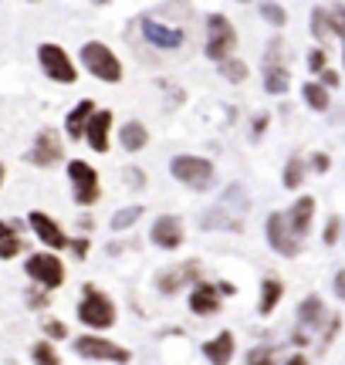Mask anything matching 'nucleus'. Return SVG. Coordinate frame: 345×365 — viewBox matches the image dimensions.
<instances>
[{
  "label": "nucleus",
  "instance_id": "29",
  "mask_svg": "<svg viewBox=\"0 0 345 365\" xmlns=\"http://www.w3.org/2000/svg\"><path fill=\"white\" fill-rule=\"evenodd\" d=\"M261 17H264V21H271L274 28H281L284 21H288L284 7H278V4H261Z\"/></svg>",
  "mask_w": 345,
  "mask_h": 365
},
{
  "label": "nucleus",
  "instance_id": "9",
  "mask_svg": "<svg viewBox=\"0 0 345 365\" xmlns=\"http://www.w3.org/2000/svg\"><path fill=\"white\" fill-rule=\"evenodd\" d=\"M28 274H31L34 281H41L45 288H58L64 281V267L54 254H34V257L28 260Z\"/></svg>",
  "mask_w": 345,
  "mask_h": 365
},
{
  "label": "nucleus",
  "instance_id": "20",
  "mask_svg": "<svg viewBox=\"0 0 345 365\" xmlns=\"http://www.w3.org/2000/svg\"><path fill=\"white\" fill-rule=\"evenodd\" d=\"M119 139H122L126 152H139L149 136H146V129H142L139 122H126V125H122V132H119Z\"/></svg>",
  "mask_w": 345,
  "mask_h": 365
},
{
  "label": "nucleus",
  "instance_id": "7",
  "mask_svg": "<svg viewBox=\"0 0 345 365\" xmlns=\"http://www.w3.org/2000/svg\"><path fill=\"white\" fill-rule=\"evenodd\" d=\"M75 352L85 355V359H109V362H129V352L115 342H105V338H95V335H81L75 338Z\"/></svg>",
  "mask_w": 345,
  "mask_h": 365
},
{
  "label": "nucleus",
  "instance_id": "18",
  "mask_svg": "<svg viewBox=\"0 0 345 365\" xmlns=\"http://www.w3.org/2000/svg\"><path fill=\"white\" fill-rule=\"evenodd\" d=\"M189 308H193L197 315H210V311H217V291L210 288V284H200V288L189 294Z\"/></svg>",
  "mask_w": 345,
  "mask_h": 365
},
{
  "label": "nucleus",
  "instance_id": "19",
  "mask_svg": "<svg viewBox=\"0 0 345 365\" xmlns=\"http://www.w3.org/2000/svg\"><path fill=\"white\" fill-rule=\"evenodd\" d=\"M193 277H197V264H187V267H176V271L163 274V277H159V288L166 291V294H172L180 284H187V281H193Z\"/></svg>",
  "mask_w": 345,
  "mask_h": 365
},
{
  "label": "nucleus",
  "instance_id": "40",
  "mask_svg": "<svg viewBox=\"0 0 345 365\" xmlns=\"http://www.w3.org/2000/svg\"><path fill=\"white\" fill-rule=\"evenodd\" d=\"M0 180H4V166H0Z\"/></svg>",
  "mask_w": 345,
  "mask_h": 365
},
{
  "label": "nucleus",
  "instance_id": "12",
  "mask_svg": "<svg viewBox=\"0 0 345 365\" xmlns=\"http://www.w3.org/2000/svg\"><path fill=\"white\" fill-rule=\"evenodd\" d=\"M142 34H146L149 45L163 47V51H176V47L183 45V30L166 28V24H159V21H146V24H142Z\"/></svg>",
  "mask_w": 345,
  "mask_h": 365
},
{
  "label": "nucleus",
  "instance_id": "26",
  "mask_svg": "<svg viewBox=\"0 0 345 365\" xmlns=\"http://www.w3.org/2000/svg\"><path fill=\"white\" fill-rule=\"evenodd\" d=\"M305 98H308V105L312 108H318V112H325L329 108V91L322 88V85H305Z\"/></svg>",
  "mask_w": 345,
  "mask_h": 365
},
{
  "label": "nucleus",
  "instance_id": "10",
  "mask_svg": "<svg viewBox=\"0 0 345 365\" xmlns=\"http://www.w3.org/2000/svg\"><path fill=\"white\" fill-rule=\"evenodd\" d=\"M62 159V139L54 129H45V132H37L34 139V149H31V163L34 166H51V163H58Z\"/></svg>",
  "mask_w": 345,
  "mask_h": 365
},
{
  "label": "nucleus",
  "instance_id": "15",
  "mask_svg": "<svg viewBox=\"0 0 345 365\" xmlns=\"http://www.w3.org/2000/svg\"><path fill=\"white\" fill-rule=\"evenodd\" d=\"M204 355L214 365H227V362H230V355H234V335L220 332L217 338H210V342L204 345Z\"/></svg>",
  "mask_w": 345,
  "mask_h": 365
},
{
  "label": "nucleus",
  "instance_id": "33",
  "mask_svg": "<svg viewBox=\"0 0 345 365\" xmlns=\"http://www.w3.org/2000/svg\"><path fill=\"white\" fill-rule=\"evenodd\" d=\"M339 224H342L339 216H332V220H329V227H325V243H335V241H339Z\"/></svg>",
  "mask_w": 345,
  "mask_h": 365
},
{
  "label": "nucleus",
  "instance_id": "5",
  "mask_svg": "<svg viewBox=\"0 0 345 365\" xmlns=\"http://www.w3.org/2000/svg\"><path fill=\"white\" fill-rule=\"evenodd\" d=\"M37 58H41V64H45L47 78H54V81H62V85H71L75 81V64H71V58L64 54V47L58 45H41V51H37Z\"/></svg>",
  "mask_w": 345,
  "mask_h": 365
},
{
  "label": "nucleus",
  "instance_id": "8",
  "mask_svg": "<svg viewBox=\"0 0 345 365\" xmlns=\"http://www.w3.org/2000/svg\"><path fill=\"white\" fill-rule=\"evenodd\" d=\"M68 176L75 182V199H78V203L88 207V203L98 199V173H95L88 163H81V159L68 163Z\"/></svg>",
  "mask_w": 345,
  "mask_h": 365
},
{
  "label": "nucleus",
  "instance_id": "2",
  "mask_svg": "<svg viewBox=\"0 0 345 365\" xmlns=\"http://www.w3.org/2000/svg\"><path fill=\"white\" fill-rule=\"evenodd\" d=\"M81 61H85V68H88L98 81H119V78H122L119 58L112 54V47L98 45V41H88V45L81 47Z\"/></svg>",
  "mask_w": 345,
  "mask_h": 365
},
{
  "label": "nucleus",
  "instance_id": "27",
  "mask_svg": "<svg viewBox=\"0 0 345 365\" xmlns=\"http://www.w3.org/2000/svg\"><path fill=\"white\" fill-rule=\"evenodd\" d=\"M220 75L227 81H244L247 78V64L244 61H220Z\"/></svg>",
  "mask_w": 345,
  "mask_h": 365
},
{
  "label": "nucleus",
  "instance_id": "41",
  "mask_svg": "<svg viewBox=\"0 0 345 365\" xmlns=\"http://www.w3.org/2000/svg\"><path fill=\"white\" fill-rule=\"evenodd\" d=\"M240 4H244V0H240Z\"/></svg>",
  "mask_w": 345,
  "mask_h": 365
},
{
  "label": "nucleus",
  "instance_id": "23",
  "mask_svg": "<svg viewBox=\"0 0 345 365\" xmlns=\"http://www.w3.org/2000/svg\"><path fill=\"white\" fill-rule=\"evenodd\" d=\"M17 250H21V237L14 233V227L11 224H0V257H14Z\"/></svg>",
  "mask_w": 345,
  "mask_h": 365
},
{
  "label": "nucleus",
  "instance_id": "21",
  "mask_svg": "<svg viewBox=\"0 0 345 365\" xmlns=\"http://www.w3.org/2000/svg\"><path fill=\"white\" fill-rule=\"evenodd\" d=\"M288 85H291V75L284 71V68H267L264 71V91H271V95H281V91H288Z\"/></svg>",
  "mask_w": 345,
  "mask_h": 365
},
{
  "label": "nucleus",
  "instance_id": "17",
  "mask_svg": "<svg viewBox=\"0 0 345 365\" xmlns=\"http://www.w3.org/2000/svg\"><path fill=\"white\" fill-rule=\"evenodd\" d=\"M92 115H95V102H92V98L78 102V108H75V112L68 115V122H64V125H68V136H71V139L85 136V129H88V119H92Z\"/></svg>",
  "mask_w": 345,
  "mask_h": 365
},
{
  "label": "nucleus",
  "instance_id": "38",
  "mask_svg": "<svg viewBox=\"0 0 345 365\" xmlns=\"http://www.w3.org/2000/svg\"><path fill=\"white\" fill-rule=\"evenodd\" d=\"M322 75H325V85H339V75H335V71H322Z\"/></svg>",
  "mask_w": 345,
  "mask_h": 365
},
{
  "label": "nucleus",
  "instance_id": "28",
  "mask_svg": "<svg viewBox=\"0 0 345 365\" xmlns=\"http://www.w3.org/2000/svg\"><path fill=\"white\" fill-rule=\"evenodd\" d=\"M139 207H129V210H122V213H115V216H112V227L115 230H126V227H132V224H136V220H139Z\"/></svg>",
  "mask_w": 345,
  "mask_h": 365
},
{
  "label": "nucleus",
  "instance_id": "1",
  "mask_svg": "<svg viewBox=\"0 0 345 365\" xmlns=\"http://www.w3.org/2000/svg\"><path fill=\"white\" fill-rule=\"evenodd\" d=\"M237 47V30L223 14L206 17V58L227 61V54Z\"/></svg>",
  "mask_w": 345,
  "mask_h": 365
},
{
  "label": "nucleus",
  "instance_id": "6",
  "mask_svg": "<svg viewBox=\"0 0 345 365\" xmlns=\"http://www.w3.org/2000/svg\"><path fill=\"white\" fill-rule=\"evenodd\" d=\"M295 237H298V233L288 224V213H271V216H267V243H271L278 254H284V257L298 254V241H295Z\"/></svg>",
  "mask_w": 345,
  "mask_h": 365
},
{
  "label": "nucleus",
  "instance_id": "34",
  "mask_svg": "<svg viewBox=\"0 0 345 365\" xmlns=\"http://www.w3.org/2000/svg\"><path fill=\"white\" fill-rule=\"evenodd\" d=\"M45 332L51 335V338H64V335H68V328H64L62 321H47V325H45Z\"/></svg>",
  "mask_w": 345,
  "mask_h": 365
},
{
  "label": "nucleus",
  "instance_id": "39",
  "mask_svg": "<svg viewBox=\"0 0 345 365\" xmlns=\"http://www.w3.org/2000/svg\"><path fill=\"white\" fill-rule=\"evenodd\" d=\"M288 365H308V362H305L301 355H295V359H291V362H288Z\"/></svg>",
  "mask_w": 345,
  "mask_h": 365
},
{
  "label": "nucleus",
  "instance_id": "30",
  "mask_svg": "<svg viewBox=\"0 0 345 365\" xmlns=\"http://www.w3.org/2000/svg\"><path fill=\"white\" fill-rule=\"evenodd\" d=\"M332 30V21H329V11H312V34L325 37Z\"/></svg>",
  "mask_w": 345,
  "mask_h": 365
},
{
  "label": "nucleus",
  "instance_id": "36",
  "mask_svg": "<svg viewBox=\"0 0 345 365\" xmlns=\"http://www.w3.org/2000/svg\"><path fill=\"white\" fill-rule=\"evenodd\" d=\"M335 294H339V298L345 301V271L335 274Z\"/></svg>",
  "mask_w": 345,
  "mask_h": 365
},
{
  "label": "nucleus",
  "instance_id": "31",
  "mask_svg": "<svg viewBox=\"0 0 345 365\" xmlns=\"http://www.w3.org/2000/svg\"><path fill=\"white\" fill-rule=\"evenodd\" d=\"M34 362L37 365H62L58 362V355H54V349L45 345V342H41V345H34Z\"/></svg>",
  "mask_w": 345,
  "mask_h": 365
},
{
  "label": "nucleus",
  "instance_id": "3",
  "mask_svg": "<svg viewBox=\"0 0 345 365\" xmlns=\"http://www.w3.org/2000/svg\"><path fill=\"white\" fill-rule=\"evenodd\" d=\"M78 321H85L88 328H109L115 321V308L112 301L95 288H85V298L78 304Z\"/></svg>",
  "mask_w": 345,
  "mask_h": 365
},
{
  "label": "nucleus",
  "instance_id": "32",
  "mask_svg": "<svg viewBox=\"0 0 345 365\" xmlns=\"http://www.w3.org/2000/svg\"><path fill=\"white\" fill-rule=\"evenodd\" d=\"M247 365H274V352H271V349L247 352Z\"/></svg>",
  "mask_w": 345,
  "mask_h": 365
},
{
  "label": "nucleus",
  "instance_id": "22",
  "mask_svg": "<svg viewBox=\"0 0 345 365\" xmlns=\"http://www.w3.org/2000/svg\"><path fill=\"white\" fill-rule=\"evenodd\" d=\"M298 318L305 328H318V325H322V301H318V298H305L298 308Z\"/></svg>",
  "mask_w": 345,
  "mask_h": 365
},
{
  "label": "nucleus",
  "instance_id": "37",
  "mask_svg": "<svg viewBox=\"0 0 345 365\" xmlns=\"http://www.w3.org/2000/svg\"><path fill=\"white\" fill-rule=\"evenodd\" d=\"M312 166L318 169V173H325V169H329V156H315V159H312Z\"/></svg>",
  "mask_w": 345,
  "mask_h": 365
},
{
  "label": "nucleus",
  "instance_id": "24",
  "mask_svg": "<svg viewBox=\"0 0 345 365\" xmlns=\"http://www.w3.org/2000/svg\"><path fill=\"white\" fill-rule=\"evenodd\" d=\"M278 298H281V281H264V288H261V315H267L274 304H278Z\"/></svg>",
  "mask_w": 345,
  "mask_h": 365
},
{
  "label": "nucleus",
  "instance_id": "13",
  "mask_svg": "<svg viewBox=\"0 0 345 365\" xmlns=\"http://www.w3.org/2000/svg\"><path fill=\"white\" fill-rule=\"evenodd\" d=\"M109 129H112V112H95L92 119H88V129H85V136L92 142L95 152H105L109 149Z\"/></svg>",
  "mask_w": 345,
  "mask_h": 365
},
{
  "label": "nucleus",
  "instance_id": "42",
  "mask_svg": "<svg viewBox=\"0 0 345 365\" xmlns=\"http://www.w3.org/2000/svg\"><path fill=\"white\" fill-rule=\"evenodd\" d=\"M342 51H345V47H342Z\"/></svg>",
  "mask_w": 345,
  "mask_h": 365
},
{
  "label": "nucleus",
  "instance_id": "11",
  "mask_svg": "<svg viewBox=\"0 0 345 365\" xmlns=\"http://www.w3.org/2000/svg\"><path fill=\"white\" fill-rule=\"evenodd\" d=\"M149 237H153L156 247L172 250V247L183 243V220L180 216H159L156 224H153V230H149Z\"/></svg>",
  "mask_w": 345,
  "mask_h": 365
},
{
  "label": "nucleus",
  "instance_id": "25",
  "mask_svg": "<svg viewBox=\"0 0 345 365\" xmlns=\"http://www.w3.org/2000/svg\"><path fill=\"white\" fill-rule=\"evenodd\" d=\"M301 180H305V163H301L298 156H291V163L284 166V186L295 190V186H301Z\"/></svg>",
  "mask_w": 345,
  "mask_h": 365
},
{
  "label": "nucleus",
  "instance_id": "4",
  "mask_svg": "<svg viewBox=\"0 0 345 365\" xmlns=\"http://www.w3.org/2000/svg\"><path fill=\"white\" fill-rule=\"evenodd\" d=\"M170 169L176 180L193 186V190H204L206 182H210V176H214V166L206 159H200V156H176Z\"/></svg>",
  "mask_w": 345,
  "mask_h": 365
},
{
  "label": "nucleus",
  "instance_id": "14",
  "mask_svg": "<svg viewBox=\"0 0 345 365\" xmlns=\"http://www.w3.org/2000/svg\"><path fill=\"white\" fill-rule=\"evenodd\" d=\"M31 227H34V233L47 243V247H64V243H68L64 230L58 227L51 216H45V213H31Z\"/></svg>",
  "mask_w": 345,
  "mask_h": 365
},
{
  "label": "nucleus",
  "instance_id": "16",
  "mask_svg": "<svg viewBox=\"0 0 345 365\" xmlns=\"http://www.w3.org/2000/svg\"><path fill=\"white\" fill-rule=\"evenodd\" d=\"M312 210H315V199L312 197H301L295 207H291V213H288V224H291V230L298 233V237H305L308 233V227H312Z\"/></svg>",
  "mask_w": 345,
  "mask_h": 365
},
{
  "label": "nucleus",
  "instance_id": "35",
  "mask_svg": "<svg viewBox=\"0 0 345 365\" xmlns=\"http://www.w3.org/2000/svg\"><path fill=\"white\" fill-rule=\"evenodd\" d=\"M308 68H312V71H322V68H325V51H312V58H308Z\"/></svg>",
  "mask_w": 345,
  "mask_h": 365
}]
</instances>
